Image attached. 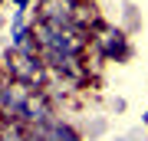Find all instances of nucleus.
I'll return each instance as SVG.
<instances>
[{"instance_id":"f03ea898","label":"nucleus","mask_w":148,"mask_h":141,"mask_svg":"<svg viewBox=\"0 0 148 141\" xmlns=\"http://www.w3.org/2000/svg\"><path fill=\"white\" fill-rule=\"evenodd\" d=\"M46 138H49V141H79L73 131H69V128H63V125H53V128L46 131Z\"/></svg>"},{"instance_id":"20e7f679","label":"nucleus","mask_w":148,"mask_h":141,"mask_svg":"<svg viewBox=\"0 0 148 141\" xmlns=\"http://www.w3.org/2000/svg\"><path fill=\"white\" fill-rule=\"evenodd\" d=\"M145 125H148V112H145Z\"/></svg>"},{"instance_id":"f257e3e1","label":"nucleus","mask_w":148,"mask_h":141,"mask_svg":"<svg viewBox=\"0 0 148 141\" xmlns=\"http://www.w3.org/2000/svg\"><path fill=\"white\" fill-rule=\"evenodd\" d=\"M106 52L109 56H125V40H122V33H106Z\"/></svg>"},{"instance_id":"7ed1b4c3","label":"nucleus","mask_w":148,"mask_h":141,"mask_svg":"<svg viewBox=\"0 0 148 141\" xmlns=\"http://www.w3.org/2000/svg\"><path fill=\"white\" fill-rule=\"evenodd\" d=\"M13 3H16V7H20V10H23V7H27V0H13Z\"/></svg>"}]
</instances>
